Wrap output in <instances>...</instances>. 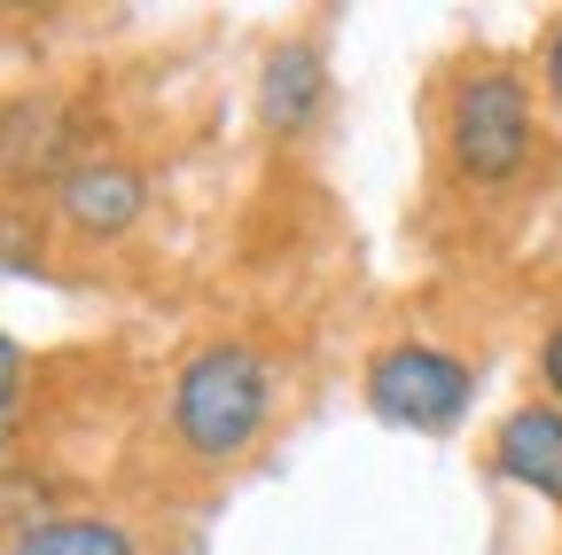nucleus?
I'll return each instance as SVG.
<instances>
[{
    "label": "nucleus",
    "instance_id": "5",
    "mask_svg": "<svg viewBox=\"0 0 562 555\" xmlns=\"http://www.w3.org/2000/svg\"><path fill=\"white\" fill-rule=\"evenodd\" d=\"M47 203L79 243H110V235H125L140 212H149V173L125 165V157H87Z\"/></svg>",
    "mask_w": 562,
    "mask_h": 555
},
{
    "label": "nucleus",
    "instance_id": "7",
    "mask_svg": "<svg viewBox=\"0 0 562 555\" xmlns=\"http://www.w3.org/2000/svg\"><path fill=\"white\" fill-rule=\"evenodd\" d=\"M328 110V63L313 40H290V47H273L266 55V71H258V125L266 133H313Z\"/></svg>",
    "mask_w": 562,
    "mask_h": 555
},
{
    "label": "nucleus",
    "instance_id": "4",
    "mask_svg": "<svg viewBox=\"0 0 562 555\" xmlns=\"http://www.w3.org/2000/svg\"><path fill=\"white\" fill-rule=\"evenodd\" d=\"M87 133H94V118L70 95H16L0 110V180L55 196L87 157H102V149H87Z\"/></svg>",
    "mask_w": 562,
    "mask_h": 555
},
{
    "label": "nucleus",
    "instance_id": "13",
    "mask_svg": "<svg viewBox=\"0 0 562 555\" xmlns=\"http://www.w3.org/2000/svg\"><path fill=\"white\" fill-rule=\"evenodd\" d=\"M16 446V407H0V454Z\"/></svg>",
    "mask_w": 562,
    "mask_h": 555
},
{
    "label": "nucleus",
    "instance_id": "12",
    "mask_svg": "<svg viewBox=\"0 0 562 555\" xmlns=\"http://www.w3.org/2000/svg\"><path fill=\"white\" fill-rule=\"evenodd\" d=\"M539 384H547V399L562 407V321H554L547 344H539Z\"/></svg>",
    "mask_w": 562,
    "mask_h": 555
},
{
    "label": "nucleus",
    "instance_id": "11",
    "mask_svg": "<svg viewBox=\"0 0 562 555\" xmlns=\"http://www.w3.org/2000/svg\"><path fill=\"white\" fill-rule=\"evenodd\" d=\"M539 87L562 102V16L547 24V40H539Z\"/></svg>",
    "mask_w": 562,
    "mask_h": 555
},
{
    "label": "nucleus",
    "instance_id": "1",
    "mask_svg": "<svg viewBox=\"0 0 562 555\" xmlns=\"http://www.w3.org/2000/svg\"><path fill=\"white\" fill-rule=\"evenodd\" d=\"M273 423V360L243 336L195 344L172 376V439L188 462H243Z\"/></svg>",
    "mask_w": 562,
    "mask_h": 555
},
{
    "label": "nucleus",
    "instance_id": "6",
    "mask_svg": "<svg viewBox=\"0 0 562 555\" xmlns=\"http://www.w3.org/2000/svg\"><path fill=\"white\" fill-rule=\"evenodd\" d=\"M492 469L524 493L554 501L562 509V407L554 399H524L501 414V431H492Z\"/></svg>",
    "mask_w": 562,
    "mask_h": 555
},
{
    "label": "nucleus",
    "instance_id": "8",
    "mask_svg": "<svg viewBox=\"0 0 562 555\" xmlns=\"http://www.w3.org/2000/svg\"><path fill=\"white\" fill-rule=\"evenodd\" d=\"M9 555H140V547L110 517H47V524H24Z\"/></svg>",
    "mask_w": 562,
    "mask_h": 555
},
{
    "label": "nucleus",
    "instance_id": "9",
    "mask_svg": "<svg viewBox=\"0 0 562 555\" xmlns=\"http://www.w3.org/2000/svg\"><path fill=\"white\" fill-rule=\"evenodd\" d=\"M40 266V220L32 212H0V274Z\"/></svg>",
    "mask_w": 562,
    "mask_h": 555
},
{
    "label": "nucleus",
    "instance_id": "3",
    "mask_svg": "<svg viewBox=\"0 0 562 555\" xmlns=\"http://www.w3.org/2000/svg\"><path fill=\"white\" fill-rule=\"evenodd\" d=\"M469 360L438 353V344H383V353L368 360V407L383 414V423L398 431H453L461 414H469Z\"/></svg>",
    "mask_w": 562,
    "mask_h": 555
},
{
    "label": "nucleus",
    "instance_id": "2",
    "mask_svg": "<svg viewBox=\"0 0 562 555\" xmlns=\"http://www.w3.org/2000/svg\"><path fill=\"white\" fill-rule=\"evenodd\" d=\"M531 87L501 63H476L446 87V157L469 188H508L531 165Z\"/></svg>",
    "mask_w": 562,
    "mask_h": 555
},
{
    "label": "nucleus",
    "instance_id": "10",
    "mask_svg": "<svg viewBox=\"0 0 562 555\" xmlns=\"http://www.w3.org/2000/svg\"><path fill=\"white\" fill-rule=\"evenodd\" d=\"M0 407H24V344L0 329Z\"/></svg>",
    "mask_w": 562,
    "mask_h": 555
}]
</instances>
